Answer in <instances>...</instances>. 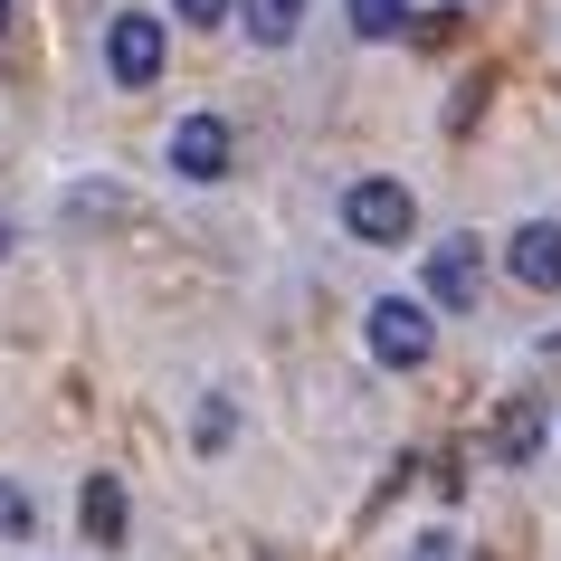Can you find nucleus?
<instances>
[{
	"instance_id": "nucleus-1",
	"label": "nucleus",
	"mask_w": 561,
	"mask_h": 561,
	"mask_svg": "<svg viewBox=\"0 0 561 561\" xmlns=\"http://www.w3.org/2000/svg\"><path fill=\"white\" fill-rule=\"evenodd\" d=\"M343 229H353L362 248H400V238L419 229V201L400 181H353V191H343Z\"/></svg>"
},
{
	"instance_id": "nucleus-2",
	"label": "nucleus",
	"mask_w": 561,
	"mask_h": 561,
	"mask_svg": "<svg viewBox=\"0 0 561 561\" xmlns=\"http://www.w3.org/2000/svg\"><path fill=\"white\" fill-rule=\"evenodd\" d=\"M428 353H438V324H428L410 296H381V305H371V362H390V371H419Z\"/></svg>"
},
{
	"instance_id": "nucleus-3",
	"label": "nucleus",
	"mask_w": 561,
	"mask_h": 561,
	"mask_svg": "<svg viewBox=\"0 0 561 561\" xmlns=\"http://www.w3.org/2000/svg\"><path fill=\"white\" fill-rule=\"evenodd\" d=\"M105 67H115V87H152L162 77V20L152 10H124L115 30H105Z\"/></svg>"
},
{
	"instance_id": "nucleus-4",
	"label": "nucleus",
	"mask_w": 561,
	"mask_h": 561,
	"mask_svg": "<svg viewBox=\"0 0 561 561\" xmlns=\"http://www.w3.org/2000/svg\"><path fill=\"white\" fill-rule=\"evenodd\" d=\"M476 286H485V257H476V238H438V257H428V305H438V314H467Z\"/></svg>"
},
{
	"instance_id": "nucleus-5",
	"label": "nucleus",
	"mask_w": 561,
	"mask_h": 561,
	"mask_svg": "<svg viewBox=\"0 0 561 561\" xmlns=\"http://www.w3.org/2000/svg\"><path fill=\"white\" fill-rule=\"evenodd\" d=\"M504 266H514V286H533V296H561V229L552 219H524L514 248H504Z\"/></svg>"
},
{
	"instance_id": "nucleus-6",
	"label": "nucleus",
	"mask_w": 561,
	"mask_h": 561,
	"mask_svg": "<svg viewBox=\"0 0 561 561\" xmlns=\"http://www.w3.org/2000/svg\"><path fill=\"white\" fill-rule=\"evenodd\" d=\"M172 172L181 181H219L229 172V124L219 115H181L172 124Z\"/></svg>"
},
{
	"instance_id": "nucleus-7",
	"label": "nucleus",
	"mask_w": 561,
	"mask_h": 561,
	"mask_svg": "<svg viewBox=\"0 0 561 561\" xmlns=\"http://www.w3.org/2000/svg\"><path fill=\"white\" fill-rule=\"evenodd\" d=\"M77 524H87V542H105V552L124 542V485H115V476H87V495H77Z\"/></svg>"
},
{
	"instance_id": "nucleus-8",
	"label": "nucleus",
	"mask_w": 561,
	"mask_h": 561,
	"mask_svg": "<svg viewBox=\"0 0 561 561\" xmlns=\"http://www.w3.org/2000/svg\"><path fill=\"white\" fill-rule=\"evenodd\" d=\"M495 447L524 467L533 447H542V410H533V400H504V410H495Z\"/></svg>"
},
{
	"instance_id": "nucleus-9",
	"label": "nucleus",
	"mask_w": 561,
	"mask_h": 561,
	"mask_svg": "<svg viewBox=\"0 0 561 561\" xmlns=\"http://www.w3.org/2000/svg\"><path fill=\"white\" fill-rule=\"evenodd\" d=\"M296 30H305V0H248V38L257 48H286Z\"/></svg>"
},
{
	"instance_id": "nucleus-10",
	"label": "nucleus",
	"mask_w": 561,
	"mask_h": 561,
	"mask_svg": "<svg viewBox=\"0 0 561 561\" xmlns=\"http://www.w3.org/2000/svg\"><path fill=\"white\" fill-rule=\"evenodd\" d=\"M343 10H353V38H390L410 20V0H343Z\"/></svg>"
},
{
	"instance_id": "nucleus-11",
	"label": "nucleus",
	"mask_w": 561,
	"mask_h": 561,
	"mask_svg": "<svg viewBox=\"0 0 561 561\" xmlns=\"http://www.w3.org/2000/svg\"><path fill=\"white\" fill-rule=\"evenodd\" d=\"M191 438H201V447H229V438H238V410H229V400H201Z\"/></svg>"
},
{
	"instance_id": "nucleus-12",
	"label": "nucleus",
	"mask_w": 561,
	"mask_h": 561,
	"mask_svg": "<svg viewBox=\"0 0 561 561\" xmlns=\"http://www.w3.org/2000/svg\"><path fill=\"white\" fill-rule=\"evenodd\" d=\"M172 10H181V20H191V30H219V20H229L238 0H172Z\"/></svg>"
},
{
	"instance_id": "nucleus-13",
	"label": "nucleus",
	"mask_w": 561,
	"mask_h": 561,
	"mask_svg": "<svg viewBox=\"0 0 561 561\" xmlns=\"http://www.w3.org/2000/svg\"><path fill=\"white\" fill-rule=\"evenodd\" d=\"M38 514H30V495H20V485H0V533H30Z\"/></svg>"
},
{
	"instance_id": "nucleus-14",
	"label": "nucleus",
	"mask_w": 561,
	"mask_h": 561,
	"mask_svg": "<svg viewBox=\"0 0 561 561\" xmlns=\"http://www.w3.org/2000/svg\"><path fill=\"white\" fill-rule=\"evenodd\" d=\"M410 561H457V542H447V533H428V542H419Z\"/></svg>"
},
{
	"instance_id": "nucleus-15",
	"label": "nucleus",
	"mask_w": 561,
	"mask_h": 561,
	"mask_svg": "<svg viewBox=\"0 0 561 561\" xmlns=\"http://www.w3.org/2000/svg\"><path fill=\"white\" fill-rule=\"evenodd\" d=\"M0 257H10V219H0Z\"/></svg>"
},
{
	"instance_id": "nucleus-16",
	"label": "nucleus",
	"mask_w": 561,
	"mask_h": 561,
	"mask_svg": "<svg viewBox=\"0 0 561 561\" xmlns=\"http://www.w3.org/2000/svg\"><path fill=\"white\" fill-rule=\"evenodd\" d=\"M0 30H10V0H0Z\"/></svg>"
}]
</instances>
